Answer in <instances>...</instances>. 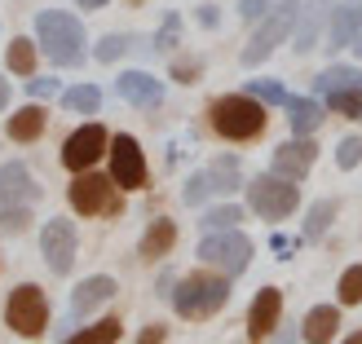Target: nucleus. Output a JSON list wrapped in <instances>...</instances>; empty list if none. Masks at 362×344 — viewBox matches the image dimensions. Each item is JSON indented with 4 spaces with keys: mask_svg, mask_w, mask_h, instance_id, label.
<instances>
[{
    "mask_svg": "<svg viewBox=\"0 0 362 344\" xmlns=\"http://www.w3.org/2000/svg\"><path fill=\"white\" fill-rule=\"evenodd\" d=\"M35 35H40V49L49 62H58V66L84 62V27L71 13H58V9L35 13Z\"/></svg>",
    "mask_w": 362,
    "mask_h": 344,
    "instance_id": "nucleus-1",
    "label": "nucleus"
},
{
    "mask_svg": "<svg viewBox=\"0 0 362 344\" xmlns=\"http://www.w3.org/2000/svg\"><path fill=\"white\" fill-rule=\"evenodd\" d=\"M226 300H230V278L216 269V274H190V278H181L177 283V292H173V304H177V314L181 318H212L216 309H226Z\"/></svg>",
    "mask_w": 362,
    "mask_h": 344,
    "instance_id": "nucleus-2",
    "label": "nucleus"
},
{
    "mask_svg": "<svg viewBox=\"0 0 362 344\" xmlns=\"http://www.w3.org/2000/svg\"><path fill=\"white\" fill-rule=\"evenodd\" d=\"M212 129L230 137V141H247V137H257L265 129V106L252 97V93H234V97H221V102H212Z\"/></svg>",
    "mask_w": 362,
    "mask_h": 344,
    "instance_id": "nucleus-3",
    "label": "nucleus"
},
{
    "mask_svg": "<svg viewBox=\"0 0 362 344\" xmlns=\"http://www.w3.org/2000/svg\"><path fill=\"white\" fill-rule=\"evenodd\" d=\"M199 261L221 269L226 278H234L252 265V239L239 230H212V234H204V243H199Z\"/></svg>",
    "mask_w": 362,
    "mask_h": 344,
    "instance_id": "nucleus-4",
    "label": "nucleus"
},
{
    "mask_svg": "<svg viewBox=\"0 0 362 344\" xmlns=\"http://www.w3.org/2000/svg\"><path fill=\"white\" fill-rule=\"evenodd\" d=\"M296 13H300V0H283V5H274V13H269V18H261L257 35H252L247 49H243V66H261L269 53H274L287 35H292Z\"/></svg>",
    "mask_w": 362,
    "mask_h": 344,
    "instance_id": "nucleus-5",
    "label": "nucleus"
},
{
    "mask_svg": "<svg viewBox=\"0 0 362 344\" xmlns=\"http://www.w3.org/2000/svg\"><path fill=\"white\" fill-rule=\"evenodd\" d=\"M5 322L13 327V336L23 340H35L45 327H49V300L35 283H23L9 292V304H5Z\"/></svg>",
    "mask_w": 362,
    "mask_h": 344,
    "instance_id": "nucleus-6",
    "label": "nucleus"
},
{
    "mask_svg": "<svg viewBox=\"0 0 362 344\" xmlns=\"http://www.w3.org/2000/svg\"><path fill=\"white\" fill-rule=\"evenodd\" d=\"M247 203H252V212H257V216H265V221H283V216H292V212H296L300 190H296L287 177L269 172V177L247 181Z\"/></svg>",
    "mask_w": 362,
    "mask_h": 344,
    "instance_id": "nucleus-7",
    "label": "nucleus"
},
{
    "mask_svg": "<svg viewBox=\"0 0 362 344\" xmlns=\"http://www.w3.org/2000/svg\"><path fill=\"white\" fill-rule=\"evenodd\" d=\"M111 181L119 190H141L146 186V159H141V146L129 133L111 137Z\"/></svg>",
    "mask_w": 362,
    "mask_h": 344,
    "instance_id": "nucleus-8",
    "label": "nucleus"
},
{
    "mask_svg": "<svg viewBox=\"0 0 362 344\" xmlns=\"http://www.w3.org/2000/svg\"><path fill=\"white\" fill-rule=\"evenodd\" d=\"M102 150H106V129L102 124H84V129H76L62 141V164L71 172H88L102 159Z\"/></svg>",
    "mask_w": 362,
    "mask_h": 344,
    "instance_id": "nucleus-9",
    "label": "nucleus"
},
{
    "mask_svg": "<svg viewBox=\"0 0 362 344\" xmlns=\"http://www.w3.org/2000/svg\"><path fill=\"white\" fill-rule=\"evenodd\" d=\"M35 198H40V186L31 181V172L23 164H5V168H0V216L27 212Z\"/></svg>",
    "mask_w": 362,
    "mask_h": 344,
    "instance_id": "nucleus-10",
    "label": "nucleus"
},
{
    "mask_svg": "<svg viewBox=\"0 0 362 344\" xmlns=\"http://www.w3.org/2000/svg\"><path fill=\"white\" fill-rule=\"evenodd\" d=\"M40 247L53 274H71V265H76V230H71V221H49L40 230Z\"/></svg>",
    "mask_w": 362,
    "mask_h": 344,
    "instance_id": "nucleus-11",
    "label": "nucleus"
},
{
    "mask_svg": "<svg viewBox=\"0 0 362 344\" xmlns=\"http://www.w3.org/2000/svg\"><path fill=\"white\" fill-rule=\"evenodd\" d=\"M318 159V146L310 137H296V141H283V146L274 150V172L287 177V181H300L305 172H310V164Z\"/></svg>",
    "mask_w": 362,
    "mask_h": 344,
    "instance_id": "nucleus-12",
    "label": "nucleus"
},
{
    "mask_svg": "<svg viewBox=\"0 0 362 344\" xmlns=\"http://www.w3.org/2000/svg\"><path fill=\"white\" fill-rule=\"evenodd\" d=\"M111 296H115V278H106V274L84 278L76 292H71V309H66V318H84V314H93L98 304H106Z\"/></svg>",
    "mask_w": 362,
    "mask_h": 344,
    "instance_id": "nucleus-13",
    "label": "nucleus"
},
{
    "mask_svg": "<svg viewBox=\"0 0 362 344\" xmlns=\"http://www.w3.org/2000/svg\"><path fill=\"white\" fill-rule=\"evenodd\" d=\"M115 84H119V97H124V102L146 106V111L164 102V84H159L155 76H146V71H124V76H119Z\"/></svg>",
    "mask_w": 362,
    "mask_h": 344,
    "instance_id": "nucleus-14",
    "label": "nucleus"
},
{
    "mask_svg": "<svg viewBox=\"0 0 362 344\" xmlns=\"http://www.w3.org/2000/svg\"><path fill=\"white\" fill-rule=\"evenodd\" d=\"M279 309H283L279 287H261L257 304H252V318H247V336H252V340H265L269 331L279 327Z\"/></svg>",
    "mask_w": 362,
    "mask_h": 344,
    "instance_id": "nucleus-15",
    "label": "nucleus"
},
{
    "mask_svg": "<svg viewBox=\"0 0 362 344\" xmlns=\"http://www.w3.org/2000/svg\"><path fill=\"white\" fill-rule=\"evenodd\" d=\"M71 208H76L80 216H93V212H102L106 208V177H98V172H84L80 181H71Z\"/></svg>",
    "mask_w": 362,
    "mask_h": 344,
    "instance_id": "nucleus-16",
    "label": "nucleus"
},
{
    "mask_svg": "<svg viewBox=\"0 0 362 344\" xmlns=\"http://www.w3.org/2000/svg\"><path fill=\"white\" fill-rule=\"evenodd\" d=\"M327 5H332V0H310V9L296 13V23H300V27H296V45H292L296 53H310V49L318 45L322 27H327V13H332Z\"/></svg>",
    "mask_w": 362,
    "mask_h": 344,
    "instance_id": "nucleus-17",
    "label": "nucleus"
},
{
    "mask_svg": "<svg viewBox=\"0 0 362 344\" xmlns=\"http://www.w3.org/2000/svg\"><path fill=\"white\" fill-rule=\"evenodd\" d=\"M362 35V0H345L336 9V23H332V45L327 49H349Z\"/></svg>",
    "mask_w": 362,
    "mask_h": 344,
    "instance_id": "nucleus-18",
    "label": "nucleus"
},
{
    "mask_svg": "<svg viewBox=\"0 0 362 344\" xmlns=\"http://www.w3.org/2000/svg\"><path fill=\"white\" fill-rule=\"evenodd\" d=\"M336 327H340V314L332 309V304H314V309L305 314L300 336H305V344H332L336 340Z\"/></svg>",
    "mask_w": 362,
    "mask_h": 344,
    "instance_id": "nucleus-19",
    "label": "nucleus"
},
{
    "mask_svg": "<svg viewBox=\"0 0 362 344\" xmlns=\"http://www.w3.org/2000/svg\"><path fill=\"white\" fill-rule=\"evenodd\" d=\"M287 119H292L296 137H310L322 124V102L318 97H287Z\"/></svg>",
    "mask_w": 362,
    "mask_h": 344,
    "instance_id": "nucleus-20",
    "label": "nucleus"
},
{
    "mask_svg": "<svg viewBox=\"0 0 362 344\" xmlns=\"http://www.w3.org/2000/svg\"><path fill=\"white\" fill-rule=\"evenodd\" d=\"M177 247V225L173 221H151V230L141 234V256H168V251Z\"/></svg>",
    "mask_w": 362,
    "mask_h": 344,
    "instance_id": "nucleus-21",
    "label": "nucleus"
},
{
    "mask_svg": "<svg viewBox=\"0 0 362 344\" xmlns=\"http://www.w3.org/2000/svg\"><path fill=\"white\" fill-rule=\"evenodd\" d=\"M45 124H49L45 106H23V111L9 119V137H13V141H35V137L45 133Z\"/></svg>",
    "mask_w": 362,
    "mask_h": 344,
    "instance_id": "nucleus-22",
    "label": "nucleus"
},
{
    "mask_svg": "<svg viewBox=\"0 0 362 344\" xmlns=\"http://www.w3.org/2000/svg\"><path fill=\"white\" fill-rule=\"evenodd\" d=\"M362 84V71H354V66H327L322 76H314V93H340V88H358Z\"/></svg>",
    "mask_w": 362,
    "mask_h": 344,
    "instance_id": "nucleus-23",
    "label": "nucleus"
},
{
    "mask_svg": "<svg viewBox=\"0 0 362 344\" xmlns=\"http://www.w3.org/2000/svg\"><path fill=\"white\" fill-rule=\"evenodd\" d=\"M208 181H212V190H216V194H230V190H239V186H243V181H239V159H234V155L212 159Z\"/></svg>",
    "mask_w": 362,
    "mask_h": 344,
    "instance_id": "nucleus-24",
    "label": "nucleus"
},
{
    "mask_svg": "<svg viewBox=\"0 0 362 344\" xmlns=\"http://www.w3.org/2000/svg\"><path fill=\"white\" fill-rule=\"evenodd\" d=\"M124 336V327L115 318H106V322H93V327H84V331H76V336H66L62 344H115Z\"/></svg>",
    "mask_w": 362,
    "mask_h": 344,
    "instance_id": "nucleus-25",
    "label": "nucleus"
},
{
    "mask_svg": "<svg viewBox=\"0 0 362 344\" xmlns=\"http://www.w3.org/2000/svg\"><path fill=\"white\" fill-rule=\"evenodd\" d=\"M62 102H66V111L93 115L98 106H102V88H93V84H76V88H66V93H62Z\"/></svg>",
    "mask_w": 362,
    "mask_h": 344,
    "instance_id": "nucleus-26",
    "label": "nucleus"
},
{
    "mask_svg": "<svg viewBox=\"0 0 362 344\" xmlns=\"http://www.w3.org/2000/svg\"><path fill=\"white\" fill-rule=\"evenodd\" d=\"M9 71L13 76H31L35 71V45L27 40V35H18V40L9 45Z\"/></svg>",
    "mask_w": 362,
    "mask_h": 344,
    "instance_id": "nucleus-27",
    "label": "nucleus"
},
{
    "mask_svg": "<svg viewBox=\"0 0 362 344\" xmlns=\"http://www.w3.org/2000/svg\"><path fill=\"white\" fill-rule=\"evenodd\" d=\"M327 106H332L336 115L362 119V84H358V88H340V93H327Z\"/></svg>",
    "mask_w": 362,
    "mask_h": 344,
    "instance_id": "nucleus-28",
    "label": "nucleus"
},
{
    "mask_svg": "<svg viewBox=\"0 0 362 344\" xmlns=\"http://www.w3.org/2000/svg\"><path fill=\"white\" fill-rule=\"evenodd\" d=\"M133 49H137L133 35H102V45L93 49V58L98 62H115V58H124V53H133Z\"/></svg>",
    "mask_w": 362,
    "mask_h": 344,
    "instance_id": "nucleus-29",
    "label": "nucleus"
},
{
    "mask_svg": "<svg viewBox=\"0 0 362 344\" xmlns=\"http://www.w3.org/2000/svg\"><path fill=\"white\" fill-rule=\"evenodd\" d=\"M332 216H336V203L327 198V203H314L310 208V221H305V239H322L327 234V225H332Z\"/></svg>",
    "mask_w": 362,
    "mask_h": 344,
    "instance_id": "nucleus-30",
    "label": "nucleus"
},
{
    "mask_svg": "<svg viewBox=\"0 0 362 344\" xmlns=\"http://www.w3.org/2000/svg\"><path fill=\"white\" fill-rule=\"evenodd\" d=\"M239 221H243V212L239 208H212V212H204V234H212V230H239Z\"/></svg>",
    "mask_w": 362,
    "mask_h": 344,
    "instance_id": "nucleus-31",
    "label": "nucleus"
},
{
    "mask_svg": "<svg viewBox=\"0 0 362 344\" xmlns=\"http://www.w3.org/2000/svg\"><path fill=\"white\" fill-rule=\"evenodd\" d=\"M336 296H340V304H362V265H354V269L340 274Z\"/></svg>",
    "mask_w": 362,
    "mask_h": 344,
    "instance_id": "nucleus-32",
    "label": "nucleus"
},
{
    "mask_svg": "<svg viewBox=\"0 0 362 344\" xmlns=\"http://www.w3.org/2000/svg\"><path fill=\"white\" fill-rule=\"evenodd\" d=\"M247 93L257 97V102H279V106H287V88L274 84V80H252V84H247Z\"/></svg>",
    "mask_w": 362,
    "mask_h": 344,
    "instance_id": "nucleus-33",
    "label": "nucleus"
},
{
    "mask_svg": "<svg viewBox=\"0 0 362 344\" xmlns=\"http://www.w3.org/2000/svg\"><path fill=\"white\" fill-rule=\"evenodd\" d=\"M336 164L340 168H358L362 164V137H345V141H340V146H336Z\"/></svg>",
    "mask_w": 362,
    "mask_h": 344,
    "instance_id": "nucleus-34",
    "label": "nucleus"
},
{
    "mask_svg": "<svg viewBox=\"0 0 362 344\" xmlns=\"http://www.w3.org/2000/svg\"><path fill=\"white\" fill-rule=\"evenodd\" d=\"M208 194H212V181H208V172H194V177L186 181V194H181V198H186V203H204Z\"/></svg>",
    "mask_w": 362,
    "mask_h": 344,
    "instance_id": "nucleus-35",
    "label": "nucleus"
},
{
    "mask_svg": "<svg viewBox=\"0 0 362 344\" xmlns=\"http://www.w3.org/2000/svg\"><path fill=\"white\" fill-rule=\"evenodd\" d=\"M177 35H181V23H177V13H168L164 27H159V35H155V49H173Z\"/></svg>",
    "mask_w": 362,
    "mask_h": 344,
    "instance_id": "nucleus-36",
    "label": "nucleus"
},
{
    "mask_svg": "<svg viewBox=\"0 0 362 344\" xmlns=\"http://www.w3.org/2000/svg\"><path fill=\"white\" fill-rule=\"evenodd\" d=\"M265 9H274V0H243L239 13H243V23H261Z\"/></svg>",
    "mask_w": 362,
    "mask_h": 344,
    "instance_id": "nucleus-37",
    "label": "nucleus"
},
{
    "mask_svg": "<svg viewBox=\"0 0 362 344\" xmlns=\"http://www.w3.org/2000/svg\"><path fill=\"white\" fill-rule=\"evenodd\" d=\"M27 93H31V97H53V93H58V80L35 76V80H27Z\"/></svg>",
    "mask_w": 362,
    "mask_h": 344,
    "instance_id": "nucleus-38",
    "label": "nucleus"
},
{
    "mask_svg": "<svg viewBox=\"0 0 362 344\" xmlns=\"http://www.w3.org/2000/svg\"><path fill=\"white\" fill-rule=\"evenodd\" d=\"M199 23L216 31V23H221V13H216V5H204V9H199Z\"/></svg>",
    "mask_w": 362,
    "mask_h": 344,
    "instance_id": "nucleus-39",
    "label": "nucleus"
},
{
    "mask_svg": "<svg viewBox=\"0 0 362 344\" xmlns=\"http://www.w3.org/2000/svg\"><path fill=\"white\" fill-rule=\"evenodd\" d=\"M164 327H151V331H141V344H164Z\"/></svg>",
    "mask_w": 362,
    "mask_h": 344,
    "instance_id": "nucleus-40",
    "label": "nucleus"
},
{
    "mask_svg": "<svg viewBox=\"0 0 362 344\" xmlns=\"http://www.w3.org/2000/svg\"><path fill=\"white\" fill-rule=\"evenodd\" d=\"M269 344H296V331H292V327H287V322H283V331H279L274 340H269Z\"/></svg>",
    "mask_w": 362,
    "mask_h": 344,
    "instance_id": "nucleus-41",
    "label": "nucleus"
},
{
    "mask_svg": "<svg viewBox=\"0 0 362 344\" xmlns=\"http://www.w3.org/2000/svg\"><path fill=\"white\" fill-rule=\"evenodd\" d=\"M292 247H296L292 239H283V234H274V251H283V256H287V251H292Z\"/></svg>",
    "mask_w": 362,
    "mask_h": 344,
    "instance_id": "nucleus-42",
    "label": "nucleus"
},
{
    "mask_svg": "<svg viewBox=\"0 0 362 344\" xmlns=\"http://www.w3.org/2000/svg\"><path fill=\"white\" fill-rule=\"evenodd\" d=\"M5 106H9V84L0 80V111H5Z\"/></svg>",
    "mask_w": 362,
    "mask_h": 344,
    "instance_id": "nucleus-43",
    "label": "nucleus"
},
{
    "mask_svg": "<svg viewBox=\"0 0 362 344\" xmlns=\"http://www.w3.org/2000/svg\"><path fill=\"white\" fill-rule=\"evenodd\" d=\"M80 5H84V9H102V5H106V0H80Z\"/></svg>",
    "mask_w": 362,
    "mask_h": 344,
    "instance_id": "nucleus-44",
    "label": "nucleus"
},
{
    "mask_svg": "<svg viewBox=\"0 0 362 344\" xmlns=\"http://www.w3.org/2000/svg\"><path fill=\"white\" fill-rule=\"evenodd\" d=\"M345 344H362V331H354V336H349V340H345Z\"/></svg>",
    "mask_w": 362,
    "mask_h": 344,
    "instance_id": "nucleus-45",
    "label": "nucleus"
},
{
    "mask_svg": "<svg viewBox=\"0 0 362 344\" xmlns=\"http://www.w3.org/2000/svg\"><path fill=\"white\" fill-rule=\"evenodd\" d=\"M354 53H358V58H362V35H358V40H354Z\"/></svg>",
    "mask_w": 362,
    "mask_h": 344,
    "instance_id": "nucleus-46",
    "label": "nucleus"
},
{
    "mask_svg": "<svg viewBox=\"0 0 362 344\" xmlns=\"http://www.w3.org/2000/svg\"><path fill=\"white\" fill-rule=\"evenodd\" d=\"M133 5H137V0H133Z\"/></svg>",
    "mask_w": 362,
    "mask_h": 344,
    "instance_id": "nucleus-47",
    "label": "nucleus"
}]
</instances>
